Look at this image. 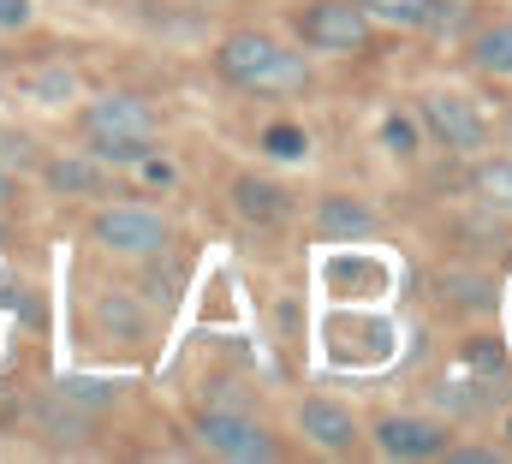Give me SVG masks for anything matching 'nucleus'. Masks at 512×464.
<instances>
[{
    "mask_svg": "<svg viewBox=\"0 0 512 464\" xmlns=\"http://www.w3.org/2000/svg\"><path fill=\"white\" fill-rule=\"evenodd\" d=\"M215 66H221L227 84H239V90H251V96H292V90L310 84L304 54H292V48H280L274 36H256V30L227 36L221 54H215Z\"/></svg>",
    "mask_w": 512,
    "mask_h": 464,
    "instance_id": "1",
    "label": "nucleus"
},
{
    "mask_svg": "<svg viewBox=\"0 0 512 464\" xmlns=\"http://www.w3.org/2000/svg\"><path fill=\"white\" fill-rule=\"evenodd\" d=\"M298 36L322 54H358V48H370V12L358 0H316L298 18Z\"/></svg>",
    "mask_w": 512,
    "mask_h": 464,
    "instance_id": "2",
    "label": "nucleus"
},
{
    "mask_svg": "<svg viewBox=\"0 0 512 464\" xmlns=\"http://www.w3.org/2000/svg\"><path fill=\"white\" fill-rule=\"evenodd\" d=\"M423 125L435 131V143H447L453 155H477L483 143H489V119L477 114V102L471 96H453V90H435V96H423Z\"/></svg>",
    "mask_w": 512,
    "mask_h": 464,
    "instance_id": "3",
    "label": "nucleus"
},
{
    "mask_svg": "<svg viewBox=\"0 0 512 464\" xmlns=\"http://www.w3.org/2000/svg\"><path fill=\"white\" fill-rule=\"evenodd\" d=\"M96 244L102 250H114V256H155L161 244H167V221L161 215H149V209H102L96 215Z\"/></svg>",
    "mask_w": 512,
    "mask_h": 464,
    "instance_id": "4",
    "label": "nucleus"
},
{
    "mask_svg": "<svg viewBox=\"0 0 512 464\" xmlns=\"http://www.w3.org/2000/svg\"><path fill=\"white\" fill-rule=\"evenodd\" d=\"M197 441H203L215 459H239V464L274 459V441L256 429L251 417H233V411H203V417H197Z\"/></svg>",
    "mask_w": 512,
    "mask_h": 464,
    "instance_id": "5",
    "label": "nucleus"
},
{
    "mask_svg": "<svg viewBox=\"0 0 512 464\" xmlns=\"http://www.w3.org/2000/svg\"><path fill=\"white\" fill-rule=\"evenodd\" d=\"M376 447H382V459H441L447 453V429L423 423V417H387L376 429Z\"/></svg>",
    "mask_w": 512,
    "mask_h": 464,
    "instance_id": "6",
    "label": "nucleus"
},
{
    "mask_svg": "<svg viewBox=\"0 0 512 464\" xmlns=\"http://www.w3.org/2000/svg\"><path fill=\"white\" fill-rule=\"evenodd\" d=\"M24 423H30L48 447H84V435H90V417H84L72 399H60V393L30 399V405H24Z\"/></svg>",
    "mask_w": 512,
    "mask_h": 464,
    "instance_id": "7",
    "label": "nucleus"
},
{
    "mask_svg": "<svg viewBox=\"0 0 512 464\" xmlns=\"http://www.w3.org/2000/svg\"><path fill=\"white\" fill-rule=\"evenodd\" d=\"M298 429H304L322 453H352V447H358V423H352V411L334 405V399H304V405H298Z\"/></svg>",
    "mask_w": 512,
    "mask_h": 464,
    "instance_id": "8",
    "label": "nucleus"
},
{
    "mask_svg": "<svg viewBox=\"0 0 512 464\" xmlns=\"http://www.w3.org/2000/svg\"><path fill=\"white\" fill-rule=\"evenodd\" d=\"M84 131H131V137H155V114L137 96H96L84 108Z\"/></svg>",
    "mask_w": 512,
    "mask_h": 464,
    "instance_id": "9",
    "label": "nucleus"
},
{
    "mask_svg": "<svg viewBox=\"0 0 512 464\" xmlns=\"http://www.w3.org/2000/svg\"><path fill=\"white\" fill-rule=\"evenodd\" d=\"M233 209H239V221H251V227H280V221H286V191H280L274 179L239 173V179H233Z\"/></svg>",
    "mask_w": 512,
    "mask_h": 464,
    "instance_id": "10",
    "label": "nucleus"
},
{
    "mask_svg": "<svg viewBox=\"0 0 512 464\" xmlns=\"http://www.w3.org/2000/svg\"><path fill=\"white\" fill-rule=\"evenodd\" d=\"M316 232L322 238H370L376 232V209L358 203V197H346V191H328L316 203Z\"/></svg>",
    "mask_w": 512,
    "mask_h": 464,
    "instance_id": "11",
    "label": "nucleus"
},
{
    "mask_svg": "<svg viewBox=\"0 0 512 464\" xmlns=\"http://www.w3.org/2000/svg\"><path fill=\"white\" fill-rule=\"evenodd\" d=\"M42 179H48V191H60V197H102V191H108V173H102L96 155H60V161L42 167Z\"/></svg>",
    "mask_w": 512,
    "mask_h": 464,
    "instance_id": "12",
    "label": "nucleus"
},
{
    "mask_svg": "<svg viewBox=\"0 0 512 464\" xmlns=\"http://www.w3.org/2000/svg\"><path fill=\"white\" fill-rule=\"evenodd\" d=\"M155 149V137H131V131H90V155L102 167H137Z\"/></svg>",
    "mask_w": 512,
    "mask_h": 464,
    "instance_id": "13",
    "label": "nucleus"
},
{
    "mask_svg": "<svg viewBox=\"0 0 512 464\" xmlns=\"http://www.w3.org/2000/svg\"><path fill=\"white\" fill-rule=\"evenodd\" d=\"M471 185H477V197H483L489 209H512V155H495V161H477Z\"/></svg>",
    "mask_w": 512,
    "mask_h": 464,
    "instance_id": "14",
    "label": "nucleus"
},
{
    "mask_svg": "<svg viewBox=\"0 0 512 464\" xmlns=\"http://www.w3.org/2000/svg\"><path fill=\"white\" fill-rule=\"evenodd\" d=\"M441 292L465 310H495V286L483 274H465V268H441Z\"/></svg>",
    "mask_w": 512,
    "mask_h": 464,
    "instance_id": "15",
    "label": "nucleus"
},
{
    "mask_svg": "<svg viewBox=\"0 0 512 464\" xmlns=\"http://www.w3.org/2000/svg\"><path fill=\"white\" fill-rule=\"evenodd\" d=\"M471 60H477L483 72H495V78H512V24L483 30V36L471 42Z\"/></svg>",
    "mask_w": 512,
    "mask_h": 464,
    "instance_id": "16",
    "label": "nucleus"
},
{
    "mask_svg": "<svg viewBox=\"0 0 512 464\" xmlns=\"http://www.w3.org/2000/svg\"><path fill=\"white\" fill-rule=\"evenodd\" d=\"M370 18H382L393 30H417V24H429L435 18V0H358Z\"/></svg>",
    "mask_w": 512,
    "mask_h": 464,
    "instance_id": "17",
    "label": "nucleus"
},
{
    "mask_svg": "<svg viewBox=\"0 0 512 464\" xmlns=\"http://www.w3.org/2000/svg\"><path fill=\"white\" fill-rule=\"evenodd\" d=\"M96 322H102L108 334H120V340H143V310L131 304L126 292H114V298H102V304H96Z\"/></svg>",
    "mask_w": 512,
    "mask_h": 464,
    "instance_id": "18",
    "label": "nucleus"
},
{
    "mask_svg": "<svg viewBox=\"0 0 512 464\" xmlns=\"http://www.w3.org/2000/svg\"><path fill=\"white\" fill-rule=\"evenodd\" d=\"M262 149H268L274 161H304V149H310V137H304L298 125H286V119H274V125L262 131Z\"/></svg>",
    "mask_w": 512,
    "mask_h": 464,
    "instance_id": "19",
    "label": "nucleus"
},
{
    "mask_svg": "<svg viewBox=\"0 0 512 464\" xmlns=\"http://www.w3.org/2000/svg\"><path fill=\"white\" fill-rule=\"evenodd\" d=\"M30 90H36V102H42V108H60V102H72V96H78V78H72L66 66H48Z\"/></svg>",
    "mask_w": 512,
    "mask_h": 464,
    "instance_id": "20",
    "label": "nucleus"
},
{
    "mask_svg": "<svg viewBox=\"0 0 512 464\" xmlns=\"http://www.w3.org/2000/svg\"><path fill=\"white\" fill-rule=\"evenodd\" d=\"M60 399H72V405H114L120 387H102V381H60Z\"/></svg>",
    "mask_w": 512,
    "mask_h": 464,
    "instance_id": "21",
    "label": "nucleus"
},
{
    "mask_svg": "<svg viewBox=\"0 0 512 464\" xmlns=\"http://www.w3.org/2000/svg\"><path fill=\"white\" fill-rule=\"evenodd\" d=\"M411 137H417V131H411V119H387V125H382V143L393 149V155H411Z\"/></svg>",
    "mask_w": 512,
    "mask_h": 464,
    "instance_id": "22",
    "label": "nucleus"
},
{
    "mask_svg": "<svg viewBox=\"0 0 512 464\" xmlns=\"http://www.w3.org/2000/svg\"><path fill=\"white\" fill-rule=\"evenodd\" d=\"M36 18V6L30 0H0V30H24Z\"/></svg>",
    "mask_w": 512,
    "mask_h": 464,
    "instance_id": "23",
    "label": "nucleus"
},
{
    "mask_svg": "<svg viewBox=\"0 0 512 464\" xmlns=\"http://www.w3.org/2000/svg\"><path fill=\"white\" fill-rule=\"evenodd\" d=\"M465 357H471V369H501V363H507V351L495 346V340H477Z\"/></svg>",
    "mask_w": 512,
    "mask_h": 464,
    "instance_id": "24",
    "label": "nucleus"
},
{
    "mask_svg": "<svg viewBox=\"0 0 512 464\" xmlns=\"http://www.w3.org/2000/svg\"><path fill=\"white\" fill-rule=\"evenodd\" d=\"M447 459L453 464H495L501 453H489V447H447Z\"/></svg>",
    "mask_w": 512,
    "mask_h": 464,
    "instance_id": "25",
    "label": "nucleus"
},
{
    "mask_svg": "<svg viewBox=\"0 0 512 464\" xmlns=\"http://www.w3.org/2000/svg\"><path fill=\"white\" fill-rule=\"evenodd\" d=\"M137 167H143V179H149V185H173V167H167V161H155V155H143Z\"/></svg>",
    "mask_w": 512,
    "mask_h": 464,
    "instance_id": "26",
    "label": "nucleus"
},
{
    "mask_svg": "<svg viewBox=\"0 0 512 464\" xmlns=\"http://www.w3.org/2000/svg\"><path fill=\"white\" fill-rule=\"evenodd\" d=\"M6 197H12V185H6V173H0V203H6Z\"/></svg>",
    "mask_w": 512,
    "mask_h": 464,
    "instance_id": "27",
    "label": "nucleus"
},
{
    "mask_svg": "<svg viewBox=\"0 0 512 464\" xmlns=\"http://www.w3.org/2000/svg\"><path fill=\"white\" fill-rule=\"evenodd\" d=\"M507 143H512V114H507Z\"/></svg>",
    "mask_w": 512,
    "mask_h": 464,
    "instance_id": "28",
    "label": "nucleus"
},
{
    "mask_svg": "<svg viewBox=\"0 0 512 464\" xmlns=\"http://www.w3.org/2000/svg\"><path fill=\"white\" fill-rule=\"evenodd\" d=\"M507 435H512V423H507Z\"/></svg>",
    "mask_w": 512,
    "mask_h": 464,
    "instance_id": "29",
    "label": "nucleus"
}]
</instances>
